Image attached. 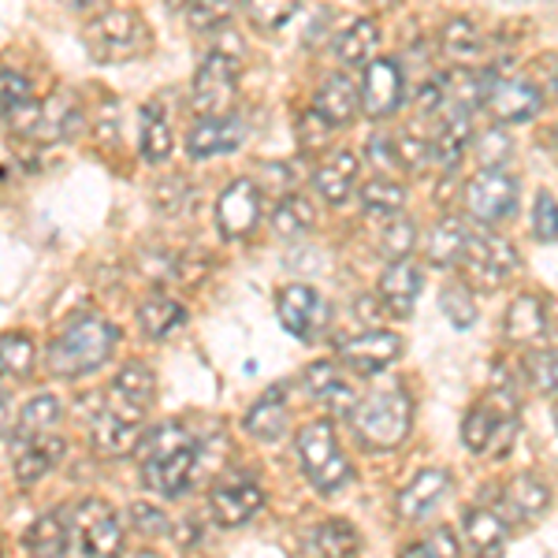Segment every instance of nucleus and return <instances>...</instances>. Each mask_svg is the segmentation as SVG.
Here are the masks:
<instances>
[{
  "mask_svg": "<svg viewBox=\"0 0 558 558\" xmlns=\"http://www.w3.org/2000/svg\"><path fill=\"white\" fill-rule=\"evenodd\" d=\"M265 507V492L257 488L254 481L246 476H231V481H220L209 495V510H213V521L220 529H239L246 525L257 510Z\"/></svg>",
  "mask_w": 558,
  "mask_h": 558,
  "instance_id": "15",
  "label": "nucleus"
},
{
  "mask_svg": "<svg viewBox=\"0 0 558 558\" xmlns=\"http://www.w3.org/2000/svg\"><path fill=\"white\" fill-rule=\"evenodd\" d=\"M555 146H558V128H555Z\"/></svg>",
  "mask_w": 558,
  "mask_h": 558,
  "instance_id": "58",
  "label": "nucleus"
},
{
  "mask_svg": "<svg viewBox=\"0 0 558 558\" xmlns=\"http://www.w3.org/2000/svg\"><path fill=\"white\" fill-rule=\"evenodd\" d=\"M328 131H331V123L324 120L317 108H310V112H305L302 120H299V138H302V146H320V142L328 138Z\"/></svg>",
  "mask_w": 558,
  "mask_h": 558,
  "instance_id": "52",
  "label": "nucleus"
},
{
  "mask_svg": "<svg viewBox=\"0 0 558 558\" xmlns=\"http://www.w3.org/2000/svg\"><path fill=\"white\" fill-rule=\"evenodd\" d=\"M313 186H317V194L328 197L331 205H343L357 186V157L347 149H336L317 172H313Z\"/></svg>",
  "mask_w": 558,
  "mask_h": 558,
  "instance_id": "24",
  "label": "nucleus"
},
{
  "mask_svg": "<svg viewBox=\"0 0 558 558\" xmlns=\"http://www.w3.org/2000/svg\"><path fill=\"white\" fill-rule=\"evenodd\" d=\"M138 458H142V481H146V488L165 495V499H179V495L191 492L197 476L202 444L179 421H172V425H160L149 436H142Z\"/></svg>",
  "mask_w": 558,
  "mask_h": 558,
  "instance_id": "1",
  "label": "nucleus"
},
{
  "mask_svg": "<svg viewBox=\"0 0 558 558\" xmlns=\"http://www.w3.org/2000/svg\"><path fill=\"white\" fill-rule=\"evenodd\" d=\"M439 45H444V52L454 60V64H473V60L484 57L481 26H476L473 20H465V15H454V20H447L444 34H439Z\"/></svg>",
  "mask_w": 558,
  "mask_h": 558,
  "instance_id": "29",
  "label": "nucleus"
},
{
  "mask_svg": "<svg viewBox=\"0 0 558 558\" xmlns=\"http://www.w3.org/2000/svg\"><path fill=\"white\" fill-rule=\"evenodd\" d=\"M407 205V191H402L395 179H373L362 186V209L373 216H395Z\"/></svg>",
  "mask_w": 558,
  "mask_h": 558,
  "instance_id": "40",
  "label": "nucleus"
},
{
  "mask_svg": "<svg viewBox=\"0 0 558 558\" xmlns=\"http://www.w3.org/2000/svg\"><path fill=\"white\" fill-rule=\"evenodd\" d=\"M481 105L499 123H529L544 108L539 89L521 75H484L481 78Z\"/></svg>",
  "mask_w": 558,
  "mask_h": 558,
  "instance_id": "8",
  "label": "nucleus"
},
{
  "mask_svg": "<svg viewBox=\"0 0 558 558\" xmlns=\"http://www.w3.org/2000/svg\"><path fill=\"white\" fill-rule=\"evenodd\" d=\"M402 94H407V78L395 60H373L362 78V112L368 120H387L399 112Z\"/></svg>",
  "mask_w": 558,
  "mask_h": 558,
  "instance_id": "14",
  "label": "nucleus"
},
{
  "mask_svg": "<svg viewBox=\"0 0 558 558\" xmlns=\"http://www.w3.org/2000/svg\"><path fill=\"white\" fill-rule=\"evenodd\" d=\"M502 499H507L510 514L529 521V518H539L547 507H551V488H547L544 481H536L533 473H521L507 484V495H502Z\"/></svg>",
  "mask_w": 558,
  "mask_h": 558,
  "instance_id": "30",
  "label": "nucleus"
},
{
  "mask_svg": "<svg viewBox=\"0 0 558 558\" xmlns=\"http://www.w3.org/2000/svg\"><path fill=\"white\" fill-rule=\"evenodd\" d=\"M239 0H191V26L194 31H213V26L228 23Z\"/></svg>",
  "mask_w": 558,
  "mask_h": 558,
  "instance_id": "46",
  "label": "nucleus"
},
{
  "mask_svg": "<svg viewBox=\"0 0 558 558\" xmlns=\"http://www.w3.org/2000/svg\"><path fill=\"white\" fill-rule=\"evenodd\" d=\"M34 357H38V350H34L31 336H23V331H8L4 347H0L4 376H12V380H26V376L34 373Z\"/></svg>",
  "mask_w": 558,
  "mask_h": 558,
  "instance_id": "38",
  "label": "nucleus"
},
{
  "mask_svg": "<svg viewBox=\"0 0 558 558\" xmlns=\"http://www.w3.org/2000/svg\"><path fill=\"white\" fill-rule=\"evenodd\" d=\"M305 391H310L328 413H343V417H350V413L357 410L354 387L343 380V373L336 368V362H317V365L305 368Z\"/></svg>",
  "mask_w": 558,
  "mask_h": 558,
  "instance_id": "19",
  "label": "nucleus"
},
{
  "mask_svg": "<svg viewBox=\"0 0 558 558\" xmlns=\"http://www.w3.org/2000/svg\"><path fill=\"white\" fill-rule=\"evenodd\" d=\"M276 313H279L283 331H291L294 339H305V343L317 339L331 320V305L324 302V294L310 283L283 287L279 299H276Z\"/></svg>",
  "mask_w": 558,
  "mask_h": 558,
  "instance_id": "12",
  "label": "nucleus"
},
{
  "mask_svg": "<svg viewBox=\"0 0 558 558\" xmlns=\"http://www.w3.org/2000/svg\"><path fill=\"white\" fill-rule=\"evenodd\" d=\"M131 521H134V533H142V536H149V539L172 533V521L165 518V510L149 507V502H134V507H131Z\"/></svg>",
  "mask_w": 558,
  "mask_h": 558,
  "instance_id": "50",
  "label": "nucleus"
},
{
  "mask_svg": "<svg viewBox=\"0 0 558 558\" xmlns=\"http://www.w3.org/2000/svg\"><path fill=\"white\" fill-rule=\"evenodd\" d=\"M78 128H83V108H78V101H71L68 94H57L49 105H41V120H38L34 138H41V142L75 138Z\"/></svg>",
  "mask_w": 558,
  "mask_h": 558,
  "instance_id": "27",
  "label": "nucleus"
},
{
  "mask_svg": "<svg viewBox=\"0 0 558 558\" xmlns=\"http://www.w3.org/2000/svg\"><path fill=\"white\" fill-rule=\"evenodd\" d=\"M350 421H354V432L365 447H373V451H391V447H399L402 439L410 436V425H413L410 395L399 391V387L373 391L368 399L357 402Z\"/></svg>",
  "mask_w": 558,
  "mask_h": 558,
  "instance_id": "3",
  "label": "nucleus"
},
{
  "mask_svg": "<svg viewBox=\"0 0 558 558\" xmlns=\"http://www.w3.org/2000/svg\"><path fill=\"white\" fill-rule=\"evenodd\" d=\"M376 45H380V26H376V20L362 15V20H350L343 31L336 34L331 52H336V60L347 68H368L373 64Z\"/></svg>",
  "mask_w": 558,
  "mask_h": 558,
  "instance_id": "22",
  "label": "nucleus"
},
{
  "mask_svg": "<svg viewBox=\"0 0 558 558\" xmlns=\"http://www.w3.org/2000/svg\"><path fill=\"white\" fill-rule=\"evenodd\" d=\"M407 555L410 558H421V555H444L447 558V555H458V539H454L451 529H436L432 536L417 539V544H410Z\"/></svg>",
  "mask_w": 558,
  "mask_h": 558,
  "instance_id": "51",
  "label": "nucleus"
},
{
  "mask_svg": "<svg viewBox=\"0 0 558 558\" xmlns=\"http://www.w3.org/2000/svg\"><path fill=\"white\" fill-rule=\"evenodd\" d=\"M179 547H191V544H197V536H202V533H197V521H183V529H179Z\"/></svg>",
  "mask_w": 558,
  "mask_h": 558,
  "instance_id": "54",
  "label": "nucleus"
},
{
  "mask_svg": "<svg viewBox=\"0 0 558 558\" xmlns=\"http://www.w3.org/2000/svg\"><path fill=\"white\" fill-rule=\"evenodd\" d=\"M555 428H558V402H555Z\"/></svg>",
  "mask_w": 558,
  "mask_h": 558,
  "instance_id": "57",
  "label": "nucleus"
},
{
  "mask_svg": "<svg viewBox=\"0 0 558 558\" xmlns=\"http://www.w3.org/2000/svg\"><path fill=\"white\" fill-rule=\"evenodd\" d=\"M299 4H302V0H246L254 23L265 26V31H276V26L291 23L294 12H299Z\"/></svg>",
  "mask_w": 558,
  "mask_h": 558,
  "instance_id": "44",
  "label": "nucleus"
},
{
  "mask_svg": "<svg viewBox=\"0 0 558 558\" xmlns=\"http://www.w3.org/2000/svg\"><path fill=\"white\" fill-rule=\"evenodd\" d=\"M57 421H60V402L52 399V395H34V399L23 407L20 428H15L12 439L41 436V432H49L52 425H57Z\"/></svg>",
  "mask_w": 558,
  "mask_h": 558,
  "instance_id": "39",
  "label": "nucleus"
},
{
  "mask_svg": "<svg viewBox=\"0 0 558 558\" xmlns=\"http://www.w3.org/2000/svg\"><path fill=\"white\" fill-rule=\"evenodd\" d=\"M525 376L539 395H558V354L555 350H533L525 357Z\"/></svg>",
  "mask_w": 558,
  "mask_h": 558,
  "instance_id": "43",
  "label": "nucleus"
},
{
  "mask_svg": "<svg viewBox=\"0 0 558 558\" xmlns=\"http://www.w3.org/2000/svg\"><path fill=\"white\" fill-rule=\"evenodd\" d=\"M260 220V191L254 179H235L216 202V228L223 239H246Z\"/></svg>",
  "mask_w": 558,
  "mask_h": 558,
  "instance_id": "13",
  "label": "nucleus"
},
{
  "mask_svg": "<svg viewBox=\"0 0 558 558\" xmlns=\"http://www.w3.org/2000/svg\"><path fill=\"white\" fill-rule=\"evenodd\" d=\"M462 268H465V276H470V283L488 287L492 291L495 283H502L507 276L518 272V250L502 235H492V231H470Z\"/></svg>",
  "mask_w": 558,
  "mask_h": 558,
  "instance_id": "10",
  "label": "nucleus"
},
{
  "mask_svg": "<svg viewBox=\"0 0 558 558\" xmlns=\"http://www.w3.org/2000/svg\"><path fill=\"white\" fill-rule=\"evenodd\" d=\"M399 354H402V339L395 336V331H380V328H368L339 347V362L362 376L380 373V368L391 365Z\"/></svg>",
  "mask_w": 558,
  "mask_h": 558,
  "instance_id": "16",
  "label": "nucleus"
},
{
  "mask_svg": "<svg viewBox=\"0 0 558 558\" xmlns=\"http://www.w3.org/2000/svg\"><path fill=\"white\" fill-rule=\"evenodd\" d=\"M547 336V305L536 294H521L507 310V339L521 347H536Z\"/></svg>",
  "mask_w": 558,
  "mask_h": 558,
  "instance_id": "25",
  "label": "nucleus"
},
{
  "mask_svg": "<svg viewBox=\"0 0 558 558\" xmlns=\"http://www.w3.org/2000/svg\"><path fill=\"white\" fill-rule=\"evenodd\" d=\"M432 157V142L417 138V134H395V165H402L407 172H421Z\"/></svg>",
  "mask_w": 558,
  "mask_h": 558,
  "instance_id": "45",
  "label": "nucleus"
},
{
  "mask_svg": "<svg viewBox=\"0 0 558 558\" xmlns=\"http://www.w3.org/2000/svg\"><path fill=\"white\" fill-rule=\"evenodd\" d=\"M142 417H146V410L142 407H131V402L116 399V395H108V402L101 407V413L94 417V436H89V444H94V451L101 458H120V454H131L138 451L142 444Z\"/></svg>",
  "mask_w": 558,
  "mask_h": 558,
  "instance_id": "7",
  "label": "nucleus"
},
{
  "mask_svg": "<svg viewBox=\"0 0 558 558\" xmlns=\"http://www.w3.org/2000/svg\"><path fill=\"white\" fill-rule=\"evenodd\" d=\"M68 8H75V12H105L108 0H68Z\"/></svg>",
  "mask_w": 558,
  "mask_h": 558,
  "instance_id": "55",
  "label": "nucleus"
},
{
  "mask_svg": "<svg viewBox=\"0 0 558 558\" xmlns=\"http://www.w3.org/2000/svg\"><path fill=\"white\" fill-rule=\"evenodd\" d=\"M287 428V395L283 387H268L265 395L254 402V410L246 413V432L260 444H276Z\"/></svg>",
  "mask_w": 558,
  "mask_h": 558,
  "instance_id": "26",
  "label": "nucleus"
},
{
  "mask_svg": "<svg viewBox=\"0 0 558 558\" xmlns=\"http://www.w3.org/2000/svg\"><path fill=\"white\" fill-rule=\"evenodd\" d=\"M153 205H157L160 213H168V216L183 213L186 205H191V186H186V179L168 175L165 183H157V191H153Z\"/></svg>",
  "mask_w": 558,
  "mask_h": 558,
  "instance_id": "47",
  "label": "nucleus"
},
{
  "mask_svg": "<svg viewBox=\"0 0 558 558\" xmlns=\"http://www.w3.org/2000/svg\"><path fill=\"white\" fill-rule=\"evenodd\" d=\"M26 551L31 555H64L68 551V525L57 514L38 518L23 536Z\"/></svg>",
  "mask_w": 558,
  "mask_h": 558,
  "instance_id": "37",
  "label": "nucleus"
},
{
  "mask_svg": "<svg viewBox=\"0 0 558 558\" xmlns=\"http://www.w3.org/2000/svg\"><path fill=\"white\" fill-rule=\"evenodd\" d=\"M123 547V529L112 507L101 499H83L71 510L68 525V551L75 555H116Z\"/></svg>",
  "mask_w": 558,
  "mask_h": 558,
  "instance_id": "6",
  "label": "nucleus"
},
{
  "mask_svg": "<svg viewBox=\"0 0 558 558\" xmlns=\"http://www.w3.org/2000/svg\"><path fill=\"white\" fill-rule=\"evenodd\" d=\"M507 521H502L495 510H470L465 514V539L476 555H499L507 547Z\"/></svg>",
  "mask_w": 558,
  "mask_h": 558,
  "instance_id": "32",
  "label": "nucleus"
},
{
  "mask_svg": "<svg viewBox=\"0 0 558 558\" xmlns=\"http://www.w3.org/2000/svg\"><path fill=\"white\" fill-rule=\"evenodd\" d=\"M465 242H470V228L462 223V216H444V220L432 228L425 254L436 268H447V265H454V260H462Z\"/></svg>",
  "mask_w": 558,
  "mask_h": 558,
  "instance_id": "28",
  "label": "nucleus"
},
{
  "mask_svg": "<svg viewBox=\"0 0 558 558\" xmlns=\"http://www.w3.org/2000/svg\"><path fill=\"white\" fill-rule=\"evenodd\" d=\"M239 94V64L228 52H209L202 60L191 86V101L197 116H228V108L235 105Z\"/></svg>",
  "mask_w": 558,
  "mask_h": 558,
  "instance_id": "9",
  "label": "nucleus"
},
{
  "mask_svg": "<svg viewBox=\"0 0 558 558\" xmlns=\"http://www.w3.org/2000/svg\"><path fill=\"white\" fill-rule=\"evenodd\" d=\"M138 324L149 339H168L175 328L186 324V310L175 299H165V294H153V299L142 302L138 310Z\"/></svg>",
  "mask_w": 558,
  "mask_h": 558,
  "instance_id": "33",
  "label": "nucleus"
},
{
  "mask_svg": "<svg viewBox=\"0 0 558 558\" xmlns=\"http://www.w3.org/2000/svg\"><path fill=\"white\" fill-rule=\"evenodd\" d=\"M317 223V213L302 194H283L272 209V231L279 239H302Z\"/></svg>",
  "mask_w": 558,
  "mask_h": 558,
  "instance_id": "35",
  "label": "nucleus"
},
{
  "mask_svg": "<svg viewBox=\"0 0 558 558\" xmlns=\"http://www.w3.org/2000/svg\"><path fill=\"white\" fill-rule=\"evenodd\" d=\"M116 347V328L112 320L97 317V313H86V317L71 320L64 328V336L49 347V368L52 376L60 380H75V376H86V373H97L108 354Z\"/></svg>",
  "mask_w": 558,
  "mask_h": 558,
  "instance_id": "2",
  "label": "nucleus"
},
{
  "mask_svg": "<svg viewBox=\"0 0 558 558\" xmlns=\"http://www.w3.org/2000/svg\"><path fill=\"white\" fill-rule=\"evenodd\" d=\"M439 310H444V317L451 320L454 328H473V320H476V302L465 283H447L444 291H439Z\"/></svg>",
  "mask_w": 558,
  "mask_h": 558,
  "instance_id": "42",
  "label": "nucleus"
},
{
  "mask_svg": "<svg viewBox=\"0 0 558 558\" xmlns=\"http://www.w3.org/2000/svg\"><path fill=\"white\" fill-rule=\"evenodd\" d=\"M447 484H451V476H447V470H439V465H432V470H421L407 484V488L399 492V499H395V510H399V518L402 521H421L447 495Z\"/></svg>",
  "mask_w": 558,
  "mask_h": 558,
  "instance_id": "20",
  "label": "nucleus"
},
{
  "mask_svg": "<svg viewBox=\"0 0 558 558\" xmlns=\"http://www.w3.org/2000/svg\"><path fill=\"white\" fill-rule=\"evenodd\" d=\"M413 242H417V228H413V220H407V216H387V223L380 228V239H376V246H380L384 257L391 260H402L410 257Z\"/></svg>",
  "mask_w": 558,
  "mask_h": 558,
  "instance_id": "41",
  "label": "nucleus"
},
{
  "mask_svg": "<svg viewBox=\"0 0 558 558\" xmlns=\"http://www.w3.org/2000/svg\"><path fill=\"white\" fill-rule=\"evenodd\" d=\"M83 38H86L89 57H94L97 64H123V60H134L138 52H146L149 31L138 12H128V8H105V12H94V20L86 23Z\"/></svg>",
  "mask_w": 558,
  "mask_h": 558,
  "instance_id": "4",
  "label": "nucleus"
},
{
  "mask_svg": "<svg viewBox=\"0 0 558 558\" xmlns=\"http://www.w3.org/2000/svg\"><path fill=\"white\" fill-rule=\"evenodd\" d=\"M299 458L305 481L320 495H336L350 484V462L339 451V439L328 421H313L299 432Z\"/></svg>",
  "mask_w": 558,
  "mask_h": 558,
  "instance_id": "5",
  "label": "nucleus"
},
{
  "mask_svg": "<svg viewBox=\"0 0 558 558\" xmlns=\"http://www.w3.org/2000/svg\"><path fill=\"white\" fill-rule=\"evenodd\" d=\"M23 101H31V86H26V78L20 75V71H4V112L20 108Z\"/></svg>",
  "mask_w": 558,
  "mask_h": 558,
  "instance_id": "53",
  "label": "nucleus"
},
{
  "mask_svg": "<svg viewBox=\"0 0 558 558\" xmlns=\"http://www.w3.org/2000/svg\"><path fill=\"white\" fill-rule=\"evenodd\" d=\"M518 205V179L502 172V165L481 168L470 183H465V209L481 223H499Z\"/></svg>",
  "mask_w": 558,
  "mask_h": 558,
  "instance_id": "11",
  "label": "nucleus"
},
{
  "mask_svg": "<svg viewBox=\"0 0 558 558\" xmlns=\"http://www.w3.org/2000/svg\"><path fill=\"white\" fill-rule=\"evenodd\" d=\"M380 299L391 310V317H410L421 299V268L413 260H391L380 276Z\"/></svg>",
  "mask_w": 558,
  "mask_h": 558,
  "instance_id": "21",
  "label": "nucleus"
},
{
  "mask_svg": "<svg viewBox=\"0 0 558 558\" xmlns=\"http://www.w3.org/2000/svg\"><path fill=\"white\" fill-rule=\"evenodd\" d=\"M313 108H317L331 128H347V123L357 116V108H362V86H354L347 75H328L317 89Z\"/></svg>",
  "mask_w": 558,
  "mask_h": 558,
  "instance_id": "23",
  "label": "nucleus"
},
{
  "mask_svg": "<svg viewBox=\"0 0 558 558\" xmlns=\"http://www.w3.org/2000/svg\"><path fill=\"white\" fill-rule=\"evenodd\" d=\"M186 4H191V0H165V8H168V12H183Z\"/></svg>",
  "mask_w": 558,
  "mask_h": 558,
  "instance_id": "56",
  "label": "nucleus"
},
{
  "mask_svg": "<svg viewBox=\"0 0 558 558\" xmlns=\"http://www.w3.org/2000/svg\"><path fill=\"white\" fill-rule=\"evenodd\" d=\"M64 439L60 436H49V432H41V436H26L20 439V451L12 458V473L20 484H38L45 473H52V465L64 458Z\"/></svg>",
  "mask_w": 558,
  "mask_h": 558,
  "instance_id": "18",
  "label": "nucleus"
},
{
  "mask_svg": "<svg viewBox=\"0 0 558 558\" xmlns=\"http://www.w3.org/2000/svg\"><path fill=\"white\" fill-rule=\"evenodd\" d=\"M242 123L231 120V116H202L194 123L191 134H186V153L194 160H209L220 157V153H231L242 146Z\"/></svg>",
  "mask_w": 558,
  "mask_h": 558,
  "instance_id": "17",
  "label": "nucleus"
},
{
  "mask_svg": "<svg viewBox=\"0 0 558 558\" xmlns=\"http://www.w3.org/2000/svg\"><path fill=\"white\" fill-rule=\"evenodd\" d=\"M357 533L350 521H324V525L313 529L310 536H305V555H320V558H339V555H354L357 551Z\"/></svg>",
  "mask_w": 558,
  "mask_h": 558,
  "instance_id": "31",
  "label": "nucleus"
},
{
  "mask_svg": "<svg viewBox=\"0 0 558 558\" xmlns=\"http://www.w3.org/2000/svg\"><path fill=\"white\" fill-rule=\"evenodd\" d=\"M533 235L539 242H558V202L555 194H536L533 205Z\"/></svg>",
  "mask_w": 558,
  "mask_h": 558,
  "instance_id": "49",
  "label": "nucleus"
},
{
  "mask_svg": "<svg viewBox=\"0 0 558 558\" xmlns=\"http://www.w3.org/2000/svg\"><path fill=\"white\" fill-rule=\"evenodd\" d=\"M510 149H514V142H510V134H507V131L488 128L484 134H476V160H481V168L502 165V160L510 157Z\"/></svg>",
  "mask_w": 558,
  "mask_h": 558,
  "instance_id": "48",
  "label": "nucleus"
},
{
  "mask_svg": "<svg viewBox=\"0 0 558 558\" xmlns=\"http://www.w3.org/2000/svg\"><path fill=\"white\" fill-rule=\"evenodd\" d=\"M168 153H172V131H168V120L160 112V105H146L142 108V157L149 165H165Z\"/></svg>",
  "mask_w": 558,
  "mask_h": 558,
  "instance_id": "36",
  "label": "nucleus"
},
{
  "mask_svg": "<svg viewBox=\"0 0 558 558\" xmlns=\"http://www.w3.org/2000/svg\"><path fill=\"white\" fill-rule=\"evenodd\" d=\"M108 395H116V399L131 402V407L149 410V402L157 399V376H153L149 365L131 362V365L120 368V376L112 380V391H108Z\"/></svg>",
  "mask_w": 558,
  "mask_h": 558,
  "instance_id": "34",
  "label": "nucleus"
}]
</instances>
